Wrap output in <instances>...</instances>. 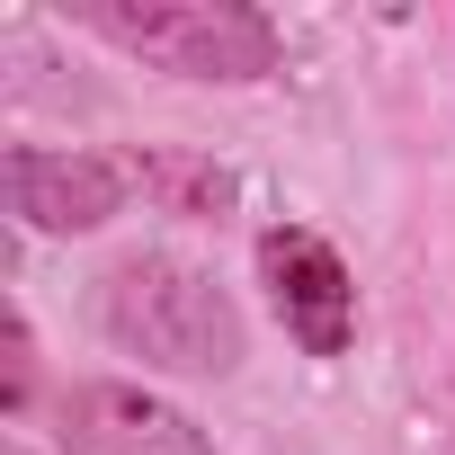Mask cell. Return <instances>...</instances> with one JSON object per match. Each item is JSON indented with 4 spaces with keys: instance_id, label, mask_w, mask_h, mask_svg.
Segmentation results:
<instances>
[{
    "instance_id": "52a82bcc",
    "label": "cell",
    "mask_w": 455,
    "mask_h": 455,
    "mask_svg": "<svg viewBox=\"0 0 455 455\" xmlns=\"http://www.w3.org/2000/svg\"><path fill=\"white\" fill-rule=\"evenodd\" d=\"M28 393H36V331H28V313L10 304V331H0V411L28 419Z\"/></svg>"
},
{
    "instance_id": "3957f363",
    "label": "cell",
    "mask_w": 455,
    "mask_h": 455,
    "mask_svg": "<svg viewBox=\"0 0 455 455\" xmlns=\"http://www.w3.org/2000/svg\"><path fill=\"white\" fill-rule=\"evenodd\" d=\"M259 286L286 322V339L304 357H348L357 339V277L339 259V242H322L313 223H268L259 233Z\"/></svg>"
},
{
    "instance_id": "9c48e42d",
    "label": "cell",
    "mask_w": 455,
    "mask_h": 455,
    "mask_svg": "<svg viewBox=\"0 0 455 455\" xmlns=\"http://www.w3.org/2000/svg\"><path fill=\"white\" fill-rule=\"evenodd\" d=\"M446 455H455V446H446Z\"/></svg>"
},
{
    "instance_id": "277c9868",
    "label": "cell",
    "mask_w": 455,
    "mask_h": 455,
    "mask_svg": "<svg viewBox=\"0 0 455 455\" xmlns=\"http://www.w3.org/2000/svg\"><path fill=\"white\" fill-rule=\"evenodd\" d=\"M0 179H10L19 233H45V242L108 233L125 214V196H134L125 161H108V152H45V143H10L0 152Z\"/></svg>"
},
{
    "instance_id": "7a4b0ae2",
    "label": "cell",
    "mask_w": 455,
    "mask_h": 455,
    "mask_svg": "<svg viewBox=\"0 0 455 455\" xmlns=\"http://www.w3.org/2000/svg\"><path fill=\"white\" fill-rule=\"evenodd\" d=\"M72 28L196 90H251L286 72V36L251 0H81Z\"/></svg>"
},
{
    "instance_id": "8992f818",
    "label": "cell",
    "mask_w": 455,
    "mask_h": 455,
    "mask_svg": "<svg viewBox=\"0 0 455 455\" xmlns=\"http://www.w3.org/2000/svg\"><path fill=\"white\" fill-rule=\"evenodd\" d=\"M125 179L143 188V205H161V214H179V223H223L233 196H242L233 170H223L214 152H188V143H143V152L125 161Z\"/></svg>"
},
{
    "instance_id": "ba28073f",
    "label": "cell",
    "mask_w": 455,
    "mask_h": 455,
    "mask_svg": "<svg viewBox=\"0 0 455 455\" xmlns=\"http://www.w3.org/2000/svg\"><path fill=\"white\" fill-rule=\"evenodd\" d=\"M0 455H36V446H28V437H10V446H0Z\"/></svg>"
},
{
    "instance_id": "6da1fadb",
    "label": "cell",
    "mask_w": 455,
    "mask_h": 455,
    "mask_svg": "<svg viewBox=\"0 0 455 455\" xmlns=\"http://www.w3.org/2000/svg\"><path fill=\"white\" fill-rule=\"evenodd\" d=\"M99 331L143 357L152 375H242L251 357V322L214 268L179 259V251H134L99 277Z\"/></svg>"
},
{
    "instance_id": "5b68a950",
    "label": "cell",
    "mask_w": 455,
    "mask_h": 455,
    "mask_svg": "<svg viewBox=\"0 0 455 455\" xmlns=\"http://www.w3.org/2000/svg\"><path fill=\"white\" fill-rule=\"evenodd\" d=\"M54 455H214V437L152 384L90 375L54 402Z\"/></svg>"
}]
</instances>
